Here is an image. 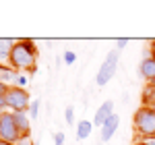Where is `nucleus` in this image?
I'll use <instances>...</instances> for the list:
<instances>
[{"mask_svg": "<svg viewBox=\"0 0 155 145\" xmlns=\"http://www.w3.org/2000/svg\"><path fill=\"white\" fill-rule=\"evenodd\" d=\"M37 62V48L31 39H17L11 52V69L17 72H25L31 75L35 71Z\"/></svg>", "mask_w": 155, "mask_h": 145, "instance_id": "1", "label": "nucleus"}, {"mask_svg": "<svg viewBox=\"0 0 155 145\" xmlns=\"http://www.w3.org/2000/svg\"><path fill=\"white\" fill-rule=\"evenodd\" d=\"M132 126H134L137 139L155 137V110L149 108V106L137 108L134 116H132Z\"/></svg>", "mask_w": 155, "mask_h": 145, "instance_id": "2", "label": "nucleus"}, {"mask_svg": "<svg viewBox=\"0 0 155 145\" xmlns=\"http://www.w3.org/2000/svg\"><path fill=\"white\" fill-rule=\"evenodd\" d=\"M118 64H120V50L114 48L112 52H107V56L104 58V62H101V66H99V71L95 75L97 87H104V85H107L112 81V77L118 71Z\"/></svg>", "mask_w": 155, "mask_h": 145, "instance_id": "3", "label": "nucleus"}, {"mask_svg": "<svg viewBox=\"0 0 155 145\" xmlns=\"http://www.w3.org/2000/svg\"><path fill=\"white\" fill-rule=\"evenodd\" d=\"M6 104H8V110L11 112H27L29 106H31V96L27 89H21V87H15L11 85L8 91H6Z\"/></svg>", "mask_w": 155, "mask_h": 145, "instance_id": "4", "label": "nucleus"}, {"mask_svg": "<svg viewBox=\"0 0 155 145\" xmlns=\"http://www.w3.org/2000/svg\"><path fill=\"white\" fill-rule=\"evenodd\" d=\"M0 139L8 141V143H17L21 139V133L17 129V122L12 118V112H4L2 120H0Z\"/></svg>", "mask_w": 155, "mask_h": 145, "instance_id": "5", "label": "nucleus"}, {"mask_svg": "<svg viewBox=\"0 0 155 145\" xmlns=\"http://www.w3.org/2000/svg\"><path fill=\"white\" fill-rule=\"evenodd\" d=\"M139 72L147 83H153L155 81V56H151V50L145 54V58L139 64Z\"/></svg>", "mask_w": 155, "mask_h": 145, "instance_id": "6", "label": "nucleus"}, {"mask_svg": "<svg viewBox=\"0 0 155 145\" xmlns=\"http://www.w3.org/2000/svg\"><path fill=\"white\" fill-rule=\"evenodd\" d=\"M118 126H120V116L114 112L110 118H107L106 122H104V126H101V143H107L114 135H116V131H118Z\"/></svg>", "mask_w": 155, "mask_h": 145, "instance_id": "7", "label": "nucleus"}, {"mask_svg": "<svg viewBox=\"0 0 155 145\" xmlns=\"http://www.w3.org/2000/svg\"><path fill=\"white\" fill-rule=\"evenodd\" d=\"M114 114V102L112 99H106L99 108H97V112H95V116H93V126H104V122L110 118Z\"/></svg>", "mask_w": 155, "mask_h": 145, "instance_id": "8", "label": "nucleus"}, {"mask_svg": "<svg viewBox=\"0 0 155 145\" xmlns=\"http://www.w3.org/2000/svg\"><path fill=\"white\" fill-rule=\"evenodd\" d=\"M17 39H8V37H0V69L2 66H11V52Z\"/></svg>", "mask_w": 155, "mask_h": 145, "instance_id": "9", "label": "nucleus"}, {"mask_svg": "<svg viewBox=\"0 0 155 145\" xmlns=\"http://www.w3.org/2000/svg\"><path fill=\"white\" fill-rule=\"evenodd\" d=\"M12 118L17 122V129H19L21 137H29L31 135V118H29L27 112H12Z\"/></svg>", "mask_w": 155, "mask_h": 145, "instance_id": "10", "label": "nucleus"}, {"mask_svg": "<svg viewBox=\"0 0 155 145\" xmlns=\"http://www.w3.org/2000/svg\"><path fill=\"white\" fill-rule=\"evenodd\" d=\"M91 131H93V120H79L77 122V139L79 141H85L89 135H91Z\"/></svg>", "mask_w": 155, "mask_h": 145, "instance_id": "11", "label": "nucleus"}, {"mask_svg": "<svg viewBox=\"0 0 155 145\" xmlns=\"http://www.w3.org/2000/svg\"><path fill=\"white\" fill-rule=\"evenodd\" d=\"M17 75L19 72L15 71V69H11V66H2L0 69V83H4V85H15V79H17Z\"/></svg>", "mask_w": 155, "mask_h": 145, "instance_id": "12", "label": "nucleus"}, {"mask_svg": "<svg viewBox=\"0 0 155 145\" xmlns=\"http://www.w3.org/2000/svg\"><path fill=\"white\" fill-rule=\"evenodd\" d=\"M39 108H41L39 97H37V99H31V106H29V110H27L29 118H37V116H39Z\"/></svg>", "mask_w": 155, "mask_h": 145, "instance_id": "13", "label": "nucleus"}, {"mask_svg": "<svg viewBox=\"0 0 155 145\" xmlns=\"http://www.w3.org/2000/svg\"><path fill=\"white\" fill-rule=\"evenodd\" d=\"M27 83H29V77H27L25 72H19V75H17V79H15V87L25 89V87H27Z\"/></svg>", "mask_w": 155, "mask_h": 145, "instance_id": "14", "label": "nucleus"}, {"mask_svg": "<svg viewBox=\"0 0 155 145\" xmlns=\"http://www.w3.org/2000/svg\"><path fill=\"white\" fill-rule=\"evenodd\" d=\"M62 62H64V64H74V62H77V54H74L72 50H66V52L62 54Z\"/></svg>", "mask_w": 155, "mask_h": 145, "instance_id": "15", "label": "nucleus"}, {"mask_svg": "<svg viewBox=\"0 0 155 145\" xmlns=\"http://www.w3.org/2000/svg\"><path fill=\"white\" fill-rule=\"evenodd\" d=\"M64 120H66V124H74V108L72 106L64 110Z\"/></svg>", "mask_w": 155, "mask_h": 145, "instance_id": "16", "label": "nucleus"}, {"mask_svg": "<svg viewBox=\"0 0 155 145\" xmlns=\"http://www.w3.org/2000/svg\"><path fill=\"white\" fill-rule=\"evenodd\" d=\"M52 141L54 143H66V135L62 133V131H54L52 133Z\"/></svg>", "mask_w": 155, "mask_h": 145, "instance_id": "17", "label": "nucleus"}, {"mask_svg": "<svg viewBox=\"0 0 155 145\" xmlns=\"http://www.w3.org/2000/svg\"><path fill=\"white\" fill-rule=\"evenodd\" d=\"M132 145H155V137H149V139H134Z\"/></svg>", "mask_w": 155, "mask_h": 145, "instance_id": "18", "label": "nucleus"}, {"mask_svg": "<svg viewBox=\"0 0 155 145\" xmlns=\"http://www.w3.org/2000/svg\"><path fill=\"white\" fill-rule=\"evenodd\" d=\"M15 145H35V141H33V139H31V135H29V137H21Z\"/></svg>", "mask_w": 155, "mask_h": 145, "instance_id": "19", "label": "nucleus"}, {"mask_svg": "<svg viewBox=\"0 0 155 145\" xmlns=\"http://www.w3.org/2000/svg\"><path fill=\"white\" fill-rule=\"evenodd\" d=\"M126 46H128V39H126V37L116 39V50H120V52H122V48H126Z\"/></svg>", "mask_w": 155, "mask_h": 145, "instance_id": "20", "label": "nucleus"}, {"mask_svg": "<svg viewBox=\"0 0 155 145\" xmlns=\"http://www.w3.org/2000/svg\"><path fill=\"white\" fill-rule=\"evenodd\" d=\"M0 110H2V112L8 110V104H6V97H4V96H0Z\"/></svg>", "mask_w": 155, "mask_h": 145, "instance_id": "21", "label": "nucleus"}, {"mask_svg": "<svg viewBox=\"0 0 155 145\" xmlns=\"http://www.w3.org/2000/svg\"><path fill=\"white\" fill-rule=\"evenodd\" d=\"M6 91H8V85L0 83V96H6Z\"/></svg>", "mask_w": 155, "mask_h": 145, "instance_id": "22", "label": "nucleus"}, {"mask_svg": "<svg viewBox=\"0 0 155 145\" xmlns=\"http://www.w3.org/2000/svg\"><path fill=\"white\" fill-rule=\"evenodd\" d=\"M151 56H155V39L151 42Z\"/></svg>", "mask_w": 155, "mask_h": 145, "instance_id": "23", "label": "nucleus"}, {"mask_svg": "<svg viewBox=\"0 0 155 145\" xmlns=\"http://www.w3.org/2000/svg\"><path fill=\"white\" fill-rule=\"evenodd\" d=\"M0 145H15V143H8V141H2V139H0Z\"/></svg>", "mask_w": 155, "mask_h": 145, "instance_id": "24", "label": "nucleus"}, {"mask_svg": "<svg viewBox=\"0 0 155 145\" xmlns=\"http://www.w3.org/2000/svg\"><path fill=\"white\" fill-rule=\"evenodd\" d=\"M151 104H155V87H153V102H151Z\"/></svg>", "mask_w": 155, "mask_h": 145, "instance_id": "25", "label": "nucleus"}, {"mask_svg": "<svg viewBox=\"0 0 155 145\" xmlns=\"http://www.w3.org/2000/svg\"><path fill=\"white\" fill-rule=\"evenodd\" d=\"M2 114H4V112H2V110H0V120H2Z\"/></svg>", "mask_w": 155, "mask_h": 145, "instance_id": "26", "label": "nucleus"}, {"mask_svg": "<svg viewBox=\"0 0 155 145\" xmlns=\"http://www.w3.org/2000/svg\"><path fill=\"white\" fill-rule=\"evenodd\" d=\"M149 108H153V110H155V104H151V106H149Z\"/></svg>", "mask_w": 155, "mask_h": 145, "instance_id": "27", "label": "nucleus"}, {"mask_svg": "<svg viewBox=\"0 0 155 145\" xmlns=\"http://www.w3.org/2000/svg\"><path fill=\"white\" fill-rule=\"evenodd\" d=\"M54 145H64V143H54Z\"/></svg>", "mask_w": 155, "mask_h": 145, "instance_id": "28", "label": "nucleus"}, {"mask_svg": "<svg viewBox=\"0 0 155 145\" xmlns=\"http://www.w3.org/2000/svg\"><path fill=\"white\" fill-rule=\"evenodd\" d=\"M149 85H153V87H155V81H153V83H149Z\"/></svg>", "mask_w": 155, "mask_h": 145, "instance_id": "29", "label": "nucleus"}, {"mask_svg": "<svg viewBox=\"0 0 155 145\" xmlns=\"http://www.w3.org/2000/svg\"><path fill=\"white\" fill-rule=\"evenodd\" d=\"M35 145H39V141H37V143H35Z\"/></svg>", "mask_w": 155, "mask_h": 145, "instance_id": "30", "label": "nucleus"}]
</instances>
